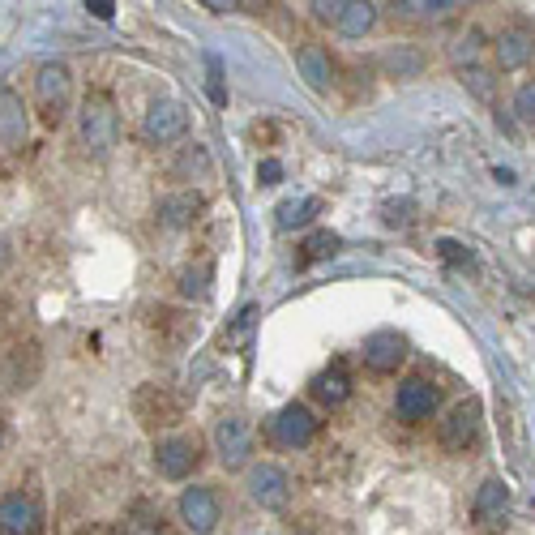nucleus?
<instances>
[{
    "mask_svg": "<svg viewBox=\"0 0 535 535\" xmlns=\"http://www.w3.org/2000/svg\"><path fill=\"white\" fill-rule=\"evenodd\" d=\"M43 510L30 493H9L0 497V535H39Z\"/></svg>",
    "mask_w": 535,
    "mask_h": 535,
    "instance_id": "obj_10",
    "label": "nucleus"
},
{
    "mask_svg": "<svg viewBox=\"0 0 535 535\" xmlns=\"http://www.w3.org/2000/svg\"><path fill=\"white\" fill-rule=\"evenodd\" d=\"M5 176H9V172H5V167H0V185H5Z\"/></svg>",
    "mask_w": 535,
    "mask_h": 535,
    "instance_id": "obj_41",
    "label": "nucleus"
},
{
    "mask_svg": "<svg viewBox=\"0 0 535 535\" xmlns=\"http://www.w3.org/2000/svg\"><path fill=\"white\" fill-rule=\"evenodd\" d=\"M150 330L159 334L163 347H185V343H193V334H197V317L180 313V309H155L150 313Z\"/></svg>",
    "mask_w": 535,
    "mask_h": 535,
    "instance_id": "obj_19",
    "label": "nucleus"
},
{
    "mask_svg": "<svg viewBox=\"0 0 535 535\" xmlns=\"http://www.w3.org/2000/svg\"><path fill=\"white\" fill-rule=\"evenodd\" d=\"M78 133H82V146L90 155H107L116 146V133H120V116H116V103L107 90H90L82 99V112H78Z\"/></svg>",
    "mask_w": 535,
    "mask_h": 535,
    "instance_id": "obj_2",
    "label": "nucleus"
},
{
    "mask_svg": "<svg viewBox=\"0 0 535 535\" xmlns=\"http://www.w3.org/2000/svg\"><path fill=\"white\" fill-rule=\"evenodd\" d=\"M180 296L206 300V296H210V266H193V270L180 274Z\"/></svg>",
    "mask_w": 535,
    "mask_h": 535,
    "instance_id": "obj_28",
    "label": "nucleus"
},
{
    "mask_svg": "<svg viewBox=\"0 0 535 535\" xmlns=\"http://www.w3.org/2000/svg\"><path fill=\"white\" fill-rule=\"evenodd\" d=\"M407 18H446L454 9V0H403V5H394Z\"/></svg>",
    "mask_w": 535,
    "mask_h": 535,
    "instance_id": "obj_29",
    "label": "nucleus"
},
{
    "mask_svg": "<svg viewBox=\"0 0 535 535\" xmlns=\"http://www.w3.org/2000/svg\"><path fill=\"white\" fill-rule=\"evenodd\" d=\"M253 137H274V125H253Z\"/></svg>",
    "mask_w": 535,
    "mask_h": 535,
    "instance_id": "obj_39",
    "label": "nucleus"
},
{
    "mask_svg": "<svg viewBox=\"0 0 535 535\" xmlns=\"http://www.w3.org/2000/svg\"><path fill=\"white\" fill-rule=\"evenodd\" d=\"M386 69H394V73H416L420 69V52H411V48L386 52Z\"/></svg>",
    "mask_w": 535,
    "mask_h": 535,
    "instance_id": "obj_34",
    "label": "nucleus"
},
{
    "mask_svg": "<svg viewBox=\"0 0 535 535\" xmlns=\"http://www.w3.org/2000/svg\"><path fill=\"white\" fill-rule=\"evenodd\" d=\"M313 13H317L321 22H339V13H343V0H330V5H326V0H313Z\"/></svg>",
    "mask_w": 535,
    "mask_h": 535,
    "instance_id": "obj_37",
    "label": "nucleus"
},
{
    "mask_svg": "<svg viewBox=\"0 0 535 535\" xmlns=\"http://www.w3.org/2000/svg\"><path fill=\"white\" fill-rule=\"evenodd\" d=\"M35 107H39V120L48 129H60L73 107V73L65 60H48L39 65L35 73Z\"/></svg>",
    "mask_w": 535,
    "mask_h": 535,
    "instance_id": "obj_1",
    "label": "nucleus"
},
{
    "mask_svg": "<svg viewBox=\"0 0 535 535\" xmlns=\"http://www.w3.org/2000/svg\"><path fill=\"white\" fill-rule=\"evenodd\" d=\"M476 523L484 531H497V527H506V518H510V484L506 480H484L480 484V493H476Z\"/></svg>",
    "mask_w": 535,
    "mask_h": 535,
    "instance_id": "obj_15",
    "label": "nucleus"
},
{
    "mask_svg": "<svg viewBox=\"0 0 535 535\" xmlns=\"http://www.w3.org/2000/svg\"><path fill=\"white\" fill-rule=\"evenodd\" d=\"M43 373V351L35 339H18L5 351V381L13 390H30Z\"/></svg>",
    "mask_w": 535,
    "mask_h": 535,
    "instance_id": "obj_12",
    "label": "nucleus"
},
{
    "mask_svg": "<svg viewBox=\"0 0 535 535\" xmlns=\"http://www.w3.org/2000/svg\"><path fill=\"white\" fill-rule=\"evenodd\" d=\"M120 535H167L163 514H159V510H150V506H133V514L125 518Z\"/></svg>",
    "mask_w": 535,
    "mask_h": 535,
    "instance_id": "obj_27",
    "label": "nucleus"
},
{
    "mask_svg": "<svg viewBox=\"0 0 535 535\" xmlns=\"http://www.w3.org/2000/svg\"><path fill=\"white\" fill-rule=\"evenodd\" d=\"M463 86H467L476 99H493V73H488L484 65H476V69H463Z\"/></svg>",
    "mask_w": 535,
    "mask_h": 535,
    "instance_id": "obj_30",
    "label": "nucleus"
},
{
    "mask_svg": "<svg viewBox=\"0 0 535 535\" xmlns=\"http://www.w3.org/2000/svg\"><path fill=\"white\" fill-rule=\"evenodd\" d=\"M480 52H484L480 30H467V35H458V39L450 43V60H454L458 73H463V69H476V65H480Z\"/></svg>",
    "mask_w": 535,
    "mask_h": 535,
    "instance_id": "obj_26",
    "label": "nucleus"
},
{
    "mask_svg": "<svg viewBox=\"0 0 535 535\" xmlns=\"http://www.w3.org/2000/svg\"><path fill=\"white\" fill-rule=\"evenodd\" d=\"M437 253H441V262H450V266H471V253L458 240H441Z\"/></svg>",
    "mask_w": 535,
    "mask_h": 535,
    "instance_id": "obj_35",
    "label": "nucleus"
},
{
    "mask_svg": "<svg viewBox=\"0 0 535 535\" xmlns=\"http://www.w3.org/2000/svg\"><path fill=\"white\" fill-rule=\"evenodd\" d=\"M0 446H5V424H0Z\"/></svg>",
    "mask_w": 535,
    "mask_h": 535,
    "instance_id": "obj_40",
    "label": "nucleus"
},
{
    "mask_svg": "<svg viewBox=\"0 0 535 535\" xmlns=\"http://www.w3.org/2000/svg\"><path fill=\"white\" fill-rule=\"evenodd\" d=\"M180 518H185V527L193 535H210L219 527V497L210 488H185L180 493Z\"/></svg>",
    "mask_w": 535,
    "mask_h": 535,
    "instance_id": "obj_13",
    "label": "nucleus"
},
{
    "mask_svg": "<svg viewBox=\"0 0 535 535\" xmlns=\"http://www.w3.org/2000/svg\"><path fill=\"white\" fill-rule=\"evenodd\" d=\"M514 112H518V120H523V125H531V129H535V82H523V86H518V95H514Z\"/></svg>",
    "mask_w": 535,
    "mask_h": 535,
    "instance_id": "obj_31",
    "label": "nucleus"
},
{
    "mask_svg": "<svg viewBox=\"0 0 535 535\" xmlns=\"http://www.w3.org/2000/svg\"><path fill=\"white\" fill-rule=\"evenodd\" d=\"M313 399H321L326 407H343V403L351 399V373L343 369L339 360L313 377Z\"/></svg>",
    "mask_w": 535,
    "mask_h": 535,
    "instance_id": "obj_21",
    "label": "nucleus"
},
{
    "mask_svg": "<svg viewBox=\"0 0 535 535\" xmlns=\"http://www.w3.org/2000/svg\"><path fill=\"white\" fill-rule=\"evenodd\" d=\"M210 167V159H206V150L202 146H189L185 155H180V163H176V172L180 176H193V172H206Z\"/></svg>",
    "mask_w": 535,
    "mask_h": 535,
    "instance_id": "obj_33",
    "label": "nucleus"
},
{
    "mask_svg": "<svg viewBox=\"0 0 535 535\" xmlns=\"http://www.w3.org/2000/svg\"><path fill=\"white\" fill-rule=\"evenodd\" d=\"M206 69H210V78H206V86H210V99H214V107H223V103H227V86H223V60H219V56H206Z\"/></svg>",
    "mask_w": 535,
    "mask_h": 535,
    "instance_id": "obj_32",
    "label": "nucleus"
},
{
    "mask_svg": "<svg viewBox=\"0 0 535 535\" xmlns=\"http://www.w3.org/2000/svg\"><path fill=\"white\" fill-rule=\"evenodd\" d=\"M437 403H441V390L433 386V381L428 377H407L399 386V394H394V416L407 420V424H420V420L433 416Z\"/></svg>",
    "mask_w": 535,
    "mask_h": 535,
    "instance_id": "obj_9",
    "label": "nucleus"
},
{
    "mask_svg": "<svg viewBox=\"0 0 535 535\" xmlns=\"http://www.w3.org/2000/svg\"><path fill=\"white\" fill-rule=\"evenodd\" d=\"M334 26H339L347 39L369 35V30L377 26V5H369V0H343V13H339Z\"/></svg>",
    "mask_w": 535,
    "mask_h": 535,
    "instance_id": "obj_23",
    "label": "nucleus"
},
{
    "mask_svg": "<svg viewBox=\"0 0 535 535\" xmlns=\"http://www.w3.org/2000/svg\"><path fill=\"white\" fill-rule=\"evenodd\" d=\"M257 304H244V309L227 321L223 326V334H219V351H244L249 347V339H253V330H257Z\"/></svg>",
    "mask_w": 535,
    "mask_h": 535,
    "instance_id": "obj_22",
    "label": "nucleus"
},
{
    "mask_svg": "<svg viewBox=\"0 0 535 535\" xmlns=\"http://www.w3.org/2000/svg\"><path fill=\"white\" fill-rule=\"evenodd\" d=\"M26 133H30V120H26L22 95H13L9 86H0V150H5V155H18L26 146Z\"/></svg>",
    "mask_w": 535,
    "mask_h": 535,
    "instance_id": "obj_11",
    "label": "nucleus"
},
{
    "mask_svg": "<svg viewBox=\"0 0 535 535\" xmlns=\"http://www.w3.org/2000/svg\"><path fill=\"white\" fill-rule=\"evenodd\" d=\"M407 360V339L394 330H377L364 339V364H369L373 373H394L399 364Z\"/></svg>",
    "mask_w": 535,
    "mask_h": 535,
    "instance_id": "obj_16",
    "label": "nucleus"
},
{
    "mask_svg": "<svg viewBox=\"0 0 535 535\" xmlns=\"http://www.w3.org/2000/svg\"><path fill=\"white\" fill-rule=\"evenodd\" d=\"M185 129H189V112H185V103H176V99L150 103V112L142 120V137L150 146H172L185 137Z\"/></svg>",
    "mask_w": 535,
    "mask_h": 535,
    "instance_id": "obj_5",
    "label": "nucleus"
},
{
    "mask_svg": "<svg viewBox=\"0 0 535 535\" xmlns=\"http://www.w3.org/2000/svg\"><path fill=\"white\" fill-rule=\"evenodd\" d=\"M476 437H480V403L476 399L454 403L446 411V420L437 424V441H441L446 454H467L471 446H476Z\"/></svg>",
    "mask_w": 535,
    "mask_h": 535,
    "instance_id": "obj_4",
    "label": "nucleus"
},
{
    "mask_svg": "<svg viewBox=\"0 0 535 535\" xmlns=\"http://www.w3.org/2000/svg\"><path fill=\"white\" fill-rule=\"evenodd\" d=\"M257 180H262V185H279V180H283V163L279 159H262V163H257Z\"/></svg>",
    "mask_w": 535,
    "mask_h": 535,
    "instance_id": "obj_36",
    "label": "nucleus"
},
{
    "mask_svg": "<svg viewBox=\"0 0 535 535\" xmlns=\"http://www.w3.org/2000/svg\"><path fill=\"white\" fill-rule=\"evenodd\" d=\"M270 437L279 441V446H287V450H304L317 437V416L304 403H287L279 416L270 420Z\"/></svg>",
    "mask_w": 535,
    "mask_h": 535,
    "instance_id": "obj_8",
    "label": "nucleus"
},
{
    "mask_svg": "<svg viewBox=\"0 0 535 535\" xmlns=\"http://www.w3.org/2000/svg\"><path fill=\"white\" fill-rule=\"evenodd\" d=\"M274 214H279L283 232H296V227L313 223V214H321V197H287V202L274 210Z\"/></svg>",
    "mask_w": 535,
    "mask_h": 535,
    "instance_id": "obj_24",
    "label": "nucleus"
},
{
    "mask_svg": "<svg viewBox=\"0 0 535 535\" xmlns=\"http://www.w3.org/2000/svg\"><path fill=\"white\" fill-rule=\"evenodd\" d=\"M90 13H95V18L99 22H112L116 18V5H112V0H90V5H86Z\"/></svg>",
    "mask_w": 535,
    "mask_h": 535,
    "instance_id": "obj_38",
    "label": "nucleus"
},
{
    "mask_svg": "<svg viewBox=\"0 0 535 535\" xmlns=\"http://www.w3.org/2000/svg\"><path fill=\"white\" fill-rule=\"evenodd\" d=\"M249 497H253L262 510H283L287 497H292V484H287V476H283L279 467L262 463V467L249 471Z\"/></svg>",
    "mask_w": 535,
    "mask_h": 535,
    "instance_id": "obj_14",
    "label": "nucleus"
},
{
    "mask_svg": "<svg viewBox=\"0 0 535 535\" xmlns=\"http://www.w3.org/2000/svg\"><path fill=\"white\" fill-rule=\"evenodd\" d=\"M133 416H137V424H142V428L159 433V428H176L180 420H185V403H180L176 390L146 381V386L133 390Z\"/></svg>",
    "mask_w": 535,
    "mask_h": 535,
    "instance_id": "obj_3",
    "label": "nucleus"
},
{
    "mask_svg": "<svg viewBox=\"0 0 535 535\" xmlns=\"http://www.w3.org/2000/svg\"><path fill=\"white\" fill-rule=\"evenodd\" d=\"M493 52H497V69L501 73H514V69H523L531 52H535V35L527 26H510V30H501L497 43H493Z\"/></svg>",
    "mask_w": 535,
    "mask_h": 535,
    "instance_id": "obj_17",
    "label": "nucleus"
},
{
    "mask_svg": "<svg viewBox=\"0 0 535 535\" xmlns=\"http://www.w3.org/2000/svg\"><path fill=\"white\" fill-rule=\"evenodd\" d=\"M197 463H202V441L197 437L180 433V437H163L155 446V467L163 480H185Z\"/></svg>",
    "mask_w": 535,
    "mask_h": 535,
    "instance_id": "obj_6",
    "label": "nucleus"
},
{
    "mask_svg": "<svg viewBox=\"0 0 535 535\" xmlns=\"http://www.w3.org/2000/svg\"><path fill=\"white\" fill-rule=\"evenodd\" d=\"M339 236L334 232H313L309 240L300 244V253H296V270H309V266H317V262H326V257H334L339 253Z\"/></svg>",
    "mask_w": 535,
    "mask_h": 535,
    "instance_id": "obj_25",
    "label": "nucleus"
},
{
    "mask_svg": "<svg viewBox=\"0 0 535 535\" xmlns=\"http://www.w3.org/2000/svg\"><path fill=\"white\" fill-rule=\"evenodd\" d=\"M202 210H206V197L197 189H185V193H172L159 202V223L163 227H193Z\"/></svg>",
    "mask_w": 535,
    "mask_h": 535,
    "instance_id": "obj_20",
    "label": "nucleus"
},
{
    "mask_svg": "<svg viewBox=\"0 0 535 535\" xmlns=\"http://www.w3.org/2000/svg\"><path fill=\"white\" fill-rule=\"evenodd\" d=\"M296 69H300V78L317 90V95H326V90L334 86V65H330V52L321 48V43H300L296 48Z\"/></svg>",
    "mask_w": 535,
    "mask_h": 535,
    "instance_id": "obj_18",
    "label": "nucleus"
},
{
    "mask_svg": "<svg viewBox=\"0 0 535 535\" xmlns=\"http://www.w3.org/2000/svg\"><path fill=\"white\" fill-rule=\"evenodd\" d=\"M214 450H219L227 471H236V467L249 463V454H253V428H249V420H244V416H223L219 424H214Z\"/></svg>",
    "mask_w": 535,
    "mask_h": 535,
    "instance_id": "obj_7",
    "label": "nucleus"
}]
</instances>
